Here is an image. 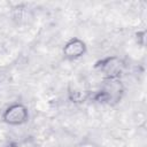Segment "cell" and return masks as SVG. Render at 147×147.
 Segmentation results:
<instances>
[{"instance_id":"cell-2","label":"cell","mask_w":147,"mask_h":147,"mask_svg":"<svg viewBox=\"0 0 147 147\" xmlns=\"http://www.w3.org/2000/svg\"><path fill=\"white\" fill-rule=\"evenodd\" d=\"M1 119L5 124L10 126H21L29 122L30 111L29 108L22 102L10 103L5 108L1 115Z\"/></svg>"},{"instance_id":"cell-6","label":"cell","mask_w":147,"mask_h":147,"mask_svg":"<svg viewBox=\"0 0 147 147\" xmlns=\"http://www.w3.org/2000/svg\"><path fill=\"white\" fill-rule=\"evenodd\" d=\"M134 40H136V44L140 47H145L146 45V30L142 29V30H138L134 32Z\"/></svg>"},{"instance_id":"cell-5","label":"cell","mask_w":147,"mask_h":147,"mask_svg":"<svg viewBox=\"0 0 147 147\" xmlns=\"http://www.w3.org/2000/svg\"><path fill=\"white\" fill-rule=\"evenodd\" d=\"M88 91H85L78 86H69L68 88V99L72 103H84L87 99L91 98Z\"/></svg>"},{"instance_id":"cell-7","label":"cell","mask_w":147,"mask_h":147,"mask_svg":"<svg viewBox=\"0 0 147 147\" xmlns=\"http://www.w3.org/2000/svg\"><path fill=\"white\" fill-rule=\"evenodd\" d=\"M5 147H21V146H20V144H18L17 141H10V142H8Z\"/></svg>"},{"instance_id":"cell-4","label":"cell","mask_w":147,"mask_h":147,"mask_svg":"<svg viewBox=\"0 0 147 147\" xmlns=\"http://www.w3.org/2000/svg\"><path fill=\"white\" fill-rule=\"evenodd\" d=\"M109 98V106H114L122 100L124 94V86L121 79H103L100 86Z\"/></svg>"},{"instance_id":"cell-1","label":"cell","mask_w":147,"mask_h":147,"mask_svg":"<svg viewBox=\"0 0 147 147\" xmlns=\"http://www.w3.org/2000/svg\"><path fill=\"white\" fill-rule=\"evenodd\" d=\"M125 68L123 59L117 55H107L96 60L93 69L102 75L103 79H121Z\"/></svg>"},{"instance_id":"cell-3","label":"cell","mask_w":147,"mask_h":147,"mask_svg":"<svg viewBox=\"0 0 147 147\" xmlns=\"http://www.w3.org/2000/svg\"><path fill=\"white\" fill-rule=\"evenodd\" d=\"M62 56L68 61H76L87 53L86 42L79 37H71L62 46Z\"/></svg>"}]
</instances>
